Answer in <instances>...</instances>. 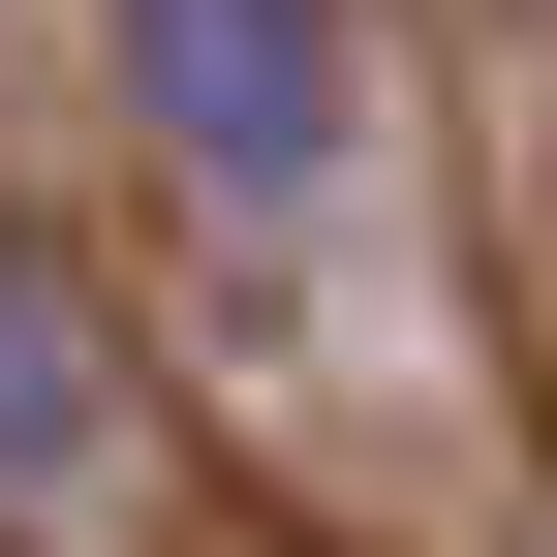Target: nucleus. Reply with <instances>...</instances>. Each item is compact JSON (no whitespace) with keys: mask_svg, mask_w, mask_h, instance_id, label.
<instances>
[{"mask_svg":"<svg viewBox=\"0 0 557 557\" xmlns=\"http://www.w3.org/2000/svg\"><path fill=\"white\" fill-rule=\"evenodd\" d=\"M124 94L218 218H310L341 186V0H124Z\"/></svg>","mask_w":557,"mask_h":557,"instance_id":"nucleus-1","label":"nucleus"},{"mask_svg":"<svg viewBox=\"0 0 557 557\" xmlns=\"http://www.w3.org/2000/svg\"><path fill=\"white\" fill-rule=\"evenodd\" d=\"M124 465H156L124 434V341L62 310L32 218H0V557H124Z\"/></svg>","mask_w":557,"mask_h":557,"instance_id":"nucleus-2","label":"nucleus"}]
</instances>
